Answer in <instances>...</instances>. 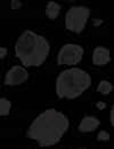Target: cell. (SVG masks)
I'll use <instances>...</instances> for the list:
<instances>
[{"mask_svg":"<svg viewBox=\"0 0 114 149\" xmlns=\"http://www.w3.org/2000/svg\"><path fill=\"white\" fill-rule=\"evenodd\" d=\"M69 118L63 112L56 109H47L31 123L26 135L40 147H50L60 141L69 130Z\"/></svg>","mask_w":114,"mask_h":149,"instance_id":"obj_1","label":"cell"},{"mask_svg":"<svg viewBox=\"0 0 114 149\" xmlns=\"http://www.w3.org/2000/svg\"><path fill=\"white\" fill-rule=\"evenodd\" d=\"M50 46L45 37L31 30H25L15 45V54L21 63L26 67H39L49 55Z\"/></svg>","mask_w":114,"mask_h":149,"instance_id":"obj_2","label":"cell"},{"mask_svg":"<svg viewBox=\"0 0 114 149\" xmlns=\"http://www.w3.org/2000/svg\"><path fill=\"white\" fill-rule=\"evenodd\" d=\"M91 86V77L79 68L62 71L56 79V94L59 99H76Z\"/></svg>","mask_w":114,"mask_h":149,"instance_id":"obj_3","label":"cell"},{"mask_svg":"<svg viewBox=\"0 0 114 149\" xmlns=\"http://www.w3.org/2000/svg\"><path fill=\"white\" fill-rule=\"evenodd\" d=\"M90 16V9L86 6H73L65 15V26L69 31L80 33L84 30L88 19Z\"/></svg>","mask_w":114,"mask_h":149,"instance_id":"obj_4","label":"cell"},{"mask_svg":"<svg viewBox=\"0 0 114 149\" xmlns=\"http://www.w3.org/2000/svg\"><path fill=\"white\" fill-rule=\"evenodd\" d=\"M84 54L83 47L76 44H65L57 55V63L59 65H76Z\"/></svg>","mask_w":114,"mask_h":149,"instance_id":"obj_5","label":"cell"},{"mask_svg":"<svg viewBox=\"0 0 114 149\" xmlns=\"http://www.w3.org/2000/svg\"><path fill=\"white\" fill-rule=\"evenodd\" d=\"M27 78H29V72L24 67L14 65L8 70V72L5 76V84L9 86L21 85L25 83Z\"/></svg>","mask_w":114,"mask_h":149,"instance_id":"obj_6","label":"cell"},{"mask_svg":"<svg viewBox=\"0 0 114 149\" xmlns=\"http://www.w3.org/2000/svg\"><path fill=\"white\" fill-rule=\"evenodd\" d=\"M111 61L110 51L104 46L96 47L93 52V63L95 65H105Z\"/></svg>","mask_w":114,"mask_h":149,"instance_id":"obj_7","label":"cell"},{"mask_svg":"<svg viewBox=\"0 0 114 149\" xmlns=\"http://www.w3.org/2000/svg\"><path fill=\"white\" fill-rule=\"evenodd\" d=\"M99 125H100V122H99L98 118H96L94 116H86L80 122L79 131L80 132H83V133L94 132V131H96L98 129Z\"/></svg>","mask_w":114,"mask_h":149,"instance_id":"obj_8","label":"cell"},{"mask_svg":"<svg viewBox=\"0 0 114 149\" xmlns=\"http://www.w3.org/2000/svg\"><path fill=\"white\" fill-rule=\"evenodd\" d=\"M60 12V6L55 1H49L46 6V15L50 19H56Z\"/></svg>","mask_w":114,"mask_h":149,"instance_id":"obj_9","label":"cell"},{"mask_svg":"<svg viewBox=\"0 0 114 149\" xmlns=\"http://www.w3.org/2000/svg\"><path fill=\"white\" fill-rule=\"evenodd\" d=\"M112 90H113V85L110 81H107V80H102L99 83L98 87H97V91L100 94H103V95L110 94L112 92Z\"/></svg>","mask_w":114,"mask_h":149,"instance_id":"obj_10","label":"cell"},{"mask_svg":"<svg viewBox=\"0 0 114 149\" xmlns=\"http://www.w3.org/2000/svg\"><path fill=\"white\" fill-rule=\"evenodd\" d=\"M12 109V103L9 100L5 97H0V116H7L9 115Z\"/></svg>","mask_w":114,"mask_h":149,"instance_id":"obj_11","label":"cell"},{"mask_svg":"<svg viewBox=\"0 0 114 149\" xmlns=\"http://www.w3.org/2000/svg\"><path fill=\"white\" fill-rule=\"evenodd\" d=\"M97 140L98 141H109L110 140V133L106 131H100L97 135Z\"/></svg>","mask_w":114,"mask_h":149,"instance_id":"obj_12","label":"cell"},{"mask_svg":"<svg viewBox=\"0 0 114 149\" xmlns=\"http://www.w3.org/2000/svg\"><path fill=\"white\" fill-rule=\"evenodd\" d=\"M22 7V2L19 0H12L10 1V8L12 9H19Z\"/></svg>","mask_w":114,"mask_h":149,"instance_id":"obj_13","label":"cell"},{"mask_svg":"<svg viewBox=\"0 0 114 149\" xmlns=\"http://www.w3.org/2000/svg\"><path fill=\"white\" fill-rule=\"evenodd\" d=\"M6 55H7V48L0 47V58H3Z\"/></svg>","mask_w":114,"mask_h":149,"instance_id":"obj_14","label":"cell"},{"mask_svg":"<svg viewBox=\"0 0 114 149\" xmlns=\"http://www.w3.org/2000/svg\"><path fill=\"white\" fill-rule=\"evenodd\" d=\"M110 122H111V125L113 126L114 124V109L111 108V111H110Z\"/></svg>","mask_w":114,"mask_h":149,"instance_id":"obj_15","label":"cell"},{"mask_svg":"<svg viewBox=\"0 0 114 149\" xmlns=\"http://www.w3.org/2000/svg\"><path fill=\"white\" fill-rule=\"evenodd\" d=\"M96 106H97V108H98V109H100V110H102V109H104V108L106 107V104H105L104 102H100V101H99V102H97V104H96Z\"/></svg>","mask_w":114,"mask_h":149,"instance_id":"obj_16","label":"cell"},{"mask_svg":"<svg viewBox=\"0 0 114 149\" xmlns=\"http://www.w3.org/2000/svg\"><path fill=\"white\" fill-rule=\"evenodd\" d=\"M78 149H84V148H78Z\"/></svg>","mask_w":114,"mask_h":149,"instance_id":"obj_17","label":"cell"}]
</instances>
